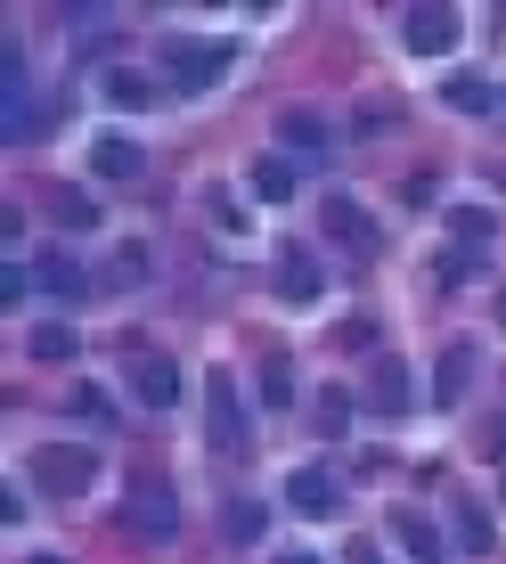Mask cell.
Wrapping results in <instances>:
<instances>
[{
	"instance_id": "ffe728a7",
	"label": "cell",
	"mask_w": 506,
	"mask_h": 564,
	"mask_svg": "<svg viewBox=\"0 0 506 564\" xmlns=\"http://www.w3.org/2000/svg\"><path fill=\"white\" fill-rule=\"evenodd\" d=\"M262 532H270V508H262V499H229V540H238V549H253Z\"/></svg>"
},
{
	"instance_id": "7402d4cb",
	"label": "cell",
	"mask_w": 506,
	"mask_h": 564,
	"mask_svg": "<svg viewBox=\"0 0 506 564\" xmlns=\"http://www.w3.org/2000/svg\"><path fill=\"white\" fill-rule=\"evenodd\" d=\"M491 213H450V238H458V254H482V246H491Z\"/></svg>"
},
{
	"instance_id": "5bb4252c",
	"label": "cell",
	"mask_w": 506,
	"mask_h": 564,
	"mask_svg": "<svg viewBox=\"0 0 506 564\" xmlns=\"http://www.w3.org/2000/svg\"><path fill=\"white\" fill-rule=\"evenodd\" d=\"M465 384H474V344H450V352H441V368H433V401H441V410H458Z\"/></svg>"
},
{
	"instance_id": "d4e9b609",
	"label": "cell",
	"mask_w": 506,
	"mask_h": 564,
	"mask_svg": "<svg viewBox=\"0 0 506 564\" xmlns=\"http://www.w3.org/2000/svg\"><path fill=\"white\" fill-rule=\"evenodd\" d=\"M458 549H474V556L491 549V516H482L474 499H465V508H458Z\"/></svg>"
},
{
	"instance_id": "277c9868",
	"label": "cell",
	"mask_w": 506,
	"mask_h": 564,
	"mask_svg": "<svg viewBox=\"0 0 506 564\" xmlns=\"http://www.w3.org/2000/svg\"><path fill=\"white\" fill-rule=\"evenodd\" d=\"M0 131H9V140H33V131H42V107H33V90H25V57L16 50H0Z\"/></svg>"
},
{
	"instance_id": "7a4b0ae2",
	"label": "cell",
	"mask_w": 506,
	"mask_h": 564,
	"mask_svg": "<svg viewBox=\"0 0 506 564\" xmlns=\"http://www.w3.org/2000/svg\"><path fill=\"white\" fill-rule=\"evenodd\" d=\"M164 74H172V90L205 99V90L229 74V50H221V42H197V33H172V50H164Z\"/></svg>"
},
{
	"instance_id": "f546056e",
	"label": "cell",
	"mask_w": 506,
	"mask_h": 564,
	"mask_svg": "<svg viewBox=\"0 0 506 564\" xmlns=\"http://www.w3.org/2000/svg\"><path fill=\"white\" fill-rule=\"evenodd\" d=\"M352 564H384V556H376V549H352Z\"/></svg>"
},
{
	"instance_id": "52a82bcc",
	"label": "cell",
	"mask_w": 506,
	"mask_h": 564,
	"mask_svg": "<svg viewBox=\"0 0 506 564\" xmlns=\"http://www.w3.org/2000/svg\"><path fill=\"white\" fill-rule=\"evenodd\" d=\"M278 295L295 303V311H310V303L327 295V270H319V254H310V246H295V238L278 246Z\"/></svg>"
},
{
	"instance_id": "3957f363",
	"label": "cell",
	"mask_w": 506,
	"mask_h": 564,
	"mask_svg": "<svg viewBox=\"0 0 506 564\" xmlns=\"http://www.w3.org/2000/svg\"><path fill=\"white\" fill-rule=\"evenodd\" d=\"M458 33H465V17H458V9H441V0H417V9H400V50H408V57H441V50H458Z\"/></svg>"
},
{
	"instance_id": "44dd1931",
	"label": "cell",
	"mask_w": 506,
	"mask_h": 564,
	"mask_svg": "<svg viewBox=\"0 0 506 564\" xmlns=\"http://www.w3.org/2000/svg\"><path fill=\"white\" fill-rule=\"evenodd\" d=\"M253 197H262V205H286V197H295V164H278V155H270V164H253Z\"/></svg>"
},
{
	"instance_id": "cb8c5ba5",
	"label": "cell",
	"mask_w": 506,
	"mask_h": 564,
	"mask_svg": "<svg viewBox=\"0 0 506 564\" xmlns=\"http://www.w3.org/2000/svg\"><path fill=\"white\" fill-rule=\"evenodd\" d=\"M262 401H270V410H286V401H295V368H286V352L262 360Z\"/></svg>"
},
{
	"instance_id": "8992f818",
	"label": "cell",
	"mask_w": 506,
	"mask_h": 564,
	"mask_svg": "<svg viewBox=\"0 0 506 564\" xmlns=\"http://www.w3.org/2000/svg\"><path fill=\"white\" fill-rule=\"evenodd\" d=\"M384 532L408 549V564H450V540H441V523L425 516V508H408V499L393 508V523H384Z\"/></svg>"
},
{
	"instance_id": "4316f807",
	"label": "cell",
	"mask_w": 506,
	"mask_h": 564,
	"mask_svg": "<svg viewBox=\"0 0 506 564\" xmlns=\"http://www.w3.org/2000/svg\"><path fill=\"white\" fill-rule=\"evenodd\" d=\"M74 417H90V425H107V417H114V401L99 393V384H82V393H74Z\"/></svg>"
},
{
	"instance_id": "4fadbf2b",
	"label": "cell",
	"mask_w": 506,
	"mask_h": 564,
	"mask_svg": "<svg viewBox=\"0 0 506 564\" xmlns=\"http://www.w3.org/2000/svg\"><path fill=\"white\" fill-rule=\"evenodd\" d=\"M140 164L147 155L123 140V131H107V140H90V172H99V181H140Z\"/></svg>"
},
{
	"instance_id": "30bf717a",
	"label": "cell",
	"mask_w": 506,
	"mask_h": 564,
	"mask_svg": "<svg viewBox=\"0 0 506 564\" xmlns=\"http://www.w3.org/2000/svg\"><path fill=\"white\" fill-rule=\"evenodd\" d=\"M33 286H42V295H57V303H82V295H90V270L50 246V254H33Z\"/></svg>"
},
{
	"instance_id": "484cf974",
	"label": "cell",
	"mask_w": 506,
	"mask_h": 564,
	"mask_svg": "<svg viewBox=\"0 0 506 564\" xmlns=\"http://www.w3.org/2000/svg\"><path fill=\"white\" fill-rule=\"evenodd\" d=\"M310 410H319V434H343V417H352V393H319Z\"/></svg>"
},
{
	"instance_id": "603a6c76",
	"label": "cell",
	"mask_w": 506,
	"mask_h": 564,
	"mask_svg": "<svg viewBox=\"0 0 506 564\" xmlns=\"http://www.w3.org/2000/svg\"><path fill=\"white\" fill-rule=\"evenodd\" d=\"M25 344H33V360H74V327H57V319H42Z\"/></svg>"
},
{
	"instance_id": "2e32d148",
	"label": "cell",
	"mask_w": 506,
	"mask_h": 564,
	"mask_svg": "<svg viewBox=\"0 0 506 564\" xmlns=\"http://www.w3.org/2000/svg\"><path fill=\"white\" fill-rule=\"evenodd\" d=\"M131 532H155V540L180 532V508H172V491H140V499H131Z\"/></svg>"
},
{
	"instance_id": "1f68e13d",
	"label": "cell",
	"mask_w": 506,
	"mask_h": 564,
	"mask_svg": "<svg viewBox=\"0 0 506 564\" xmlns=\"http://www.w3.org/2000/svg\"><path fill=\"white\" fill-rule=\"evenodd\" d=\"M498 319H506V303H498Z\"/></svg>"
},
{
	"instance_id": "d6986e66",
	"label": "cell",
	"mask_w": 506,
	"mask_h": 564,
	"mask_svg": "<svg viewBox=\"0 0 506 564\" xmlns=\"http://www.w3.org/2000/svg\"><path fill=\"white\" fill-rule=\"evenodd\" d=\"M50 213L66 229H99V197H82V188H50Z\"/></svg>"
},
{
	"instance_id": "9c48e42d",
	"label": "cell",
	"mask_w": 506,
	"mask_h": 564,
	"mask_svg": "<svg viewBox=\"0 0 506 564\" xmlns=\"http://www.w3.org/2000/svg\"><path fill=\"white\" fill-rule=\"evenodd\" d=\"M367 410L408 417V410H417V377H408L400 360H376V368H367Z\"/></svg>"
},
{
	"instance_id": "e0dca14e",
	"label": "cell",
	"mask_w": 506,
	"mask_h": 564,
	"mask_svg": "<svg viewBox=\"0 0 506 564\" xmlns=\"http://www.w3.org/2000/svg\"><path fill=\"white\" fill-rule=\"evenodd\" d=\"M441 99H450L458 115H491V107H506L491 83H482V74H450V90H441Z\"/></svg>"
},
{
	"instance_id": "f1b7e54d",
	"label": "cell",
	"mask_w": 506,
	"mask_h": 564,
	"mask_svg": "<svg viewBox=\"0 0 506 564\" xmlns=\"http://www.w3.org/2000/svg\"><path fill=\"white\" fill-rule=\"evenodd\" d=\"M270 564H319V556H310V549H278V556H270Z\"/></svg>"
},
{
	"instance_id": "7c38bea8",
	"label": "cell",
	"mask_w": 506,
	"mask_h": 564,
	"mask_svg": "<svg viewBox=\"0 0 506 564\" xmlns=\"http://www.w3.org/2000/svg\"><path fill=\"white\" fill-rule=\"evenodd\" d=\"M155 74H140V66H99V99L107 107H155Z\"/></svg>"
},
{
	"instance_id": "ba28073f",
	"label": "cell",
	"mask_w": 506,
	"mask_h": 564,
	"mask_svg": "<svg viewBox=\"0 0 506 564\" xmlns=\"http://www.w3.org/2000/svg\"><path fill=\"white\" fill-rule=\"evenodd\" d=\"M286 508L310 516V523H327V516L343 508V482L327 475V466H295V475H286Z\"/></svg>"
},
{
	"instance_id": "ac0fdd59",
	"label": "cell",
	"mask_w": 506,
	"mask_h": 564,
	"mask_svg": "<svg viewBox=\"0 0 506 564\" xmlns=\"http://www.w3.org/2000/svg\"><path fill=\"white\" fill-rule=\"evenodd\" d=\"M278 140L302 148V155H319V148H327V123H319L310 107H295V115H278Z\"/></svg>"
},
{
	"instance_id": "83f0119b",
	"label": "cell",
	"mask_w": 506,
	"mask_h": 564,
	"mask_svg": "<svg viewBox=\"0 0 506 564\" xmlns=\"http://www.w3.org/2000/svg\"><path fill=\"white\" fill-rule=\"evenodd\" d=\"M25 286H33V270H16V262H9V270H0V303H9V311H16V303H25Z\"/></svg>"
},
{
	"instance_id": "6da1fadb",
	"label": "cell",
	"mask_w": 506,
	"mask_h": 564,
	"mask_svg": "<svg viewBox=\"0 0 506 564\" xmlns=\"http://www.w3.org/2000/svg\"><path fill=\"white\" fill-rule=\"evenodd\" d=\"M25 482H33V491L74 499V491H90V482H99V451H90V442H33Z\"/></svg>"
},
{
	"instance_id": "8fae6325",
	"label": "cell",
	"mask_w": 506,
	"mask_h": 564,
	"mask_svg": "<svg viewBox=\"0 0 506 564\" xmlns=\"http://www.w3.org/2000/svg\"><path fill=\"white\" fill-rule=\"evenodd\" d=\"M131 401H147V410H172V401H180V368L155 360V352H140V360H131Z\"/></svg>"
},
{
	"instance_id": "5b68a950",
	"label": "cell",
	"mask_w": 506,
	"mask_h": 564,
	"mask_svg": "<svg viewBox=\"0 0 506 564\" xmlns=\"http://www.w3.org/2000/svg\"><path fill=\"white\" fill-rule=\"evenodd\" d=\"M205 434H212V451H221V458L245 451V410H238V384H229V377L205 384Z\"/></svg>"
},
{
	"instance_id": "4dcf8cb0",
	"label": "cell",
	"mask_w": 506,
	"mask_h": 564,
	"mask_svg": "<svg viewBox=\"0 0 506 564\" xmlns=\"http://www.w3.org/2000/svg\"><path fill=\"white\" fill-rule=\"evenodd\" d=\"M498 499H506V475H498Z\"/></svg>"
},
{
	"instance_id": "9a60e30c",
	"label": "cell",
	"mask_w": 506,
	"mask_h": 564,
	"mask_svg": "<svg viewBox=\"0 0 506 564\" xmlns=\"http://www.w3.org/2000/svg\"><path fill=\"white\" fill-rule=\"evenodd\" d=\"M327 229H336V238L352 246V254H376V221H367V213H360L352 197H327Z\"/></svg>"
}]
</instances>
